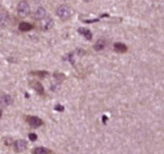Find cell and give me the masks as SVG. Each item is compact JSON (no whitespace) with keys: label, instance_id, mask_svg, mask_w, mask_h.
Here are the masks:
<instances>
[{"label":"cell","instance_id":"17","mask_svg":"<svg viewBox=\"0 0 164 154\" xmlns=\"http://www.w3.org/2000/svg\"><path fill=\"white\" fill-rule=\"evenodd\" d=\"M63 108H63V106H61L60 105H56L55 107V110H58V111H63Z\"/></svg>","mask_w":164,"mask_h":154},{"label":"cell","instance_id":"5","mask_svg":"<svg viewBox=\"0 0 164 154\" xmlns=\"http://www.w3.org/2000/svg\"><path fill=\"white\" fill-rule=\"evenodd\" d=\"M13 103V99L10 95H3L0 97V105L2 107H7Z\"/></svg>","mask_w":164,"mask_h":154},{"label":"cell","instance_id":"19","mask_svg":"<svg viewBox=\"0 0 164 154\" xmlns=\"http://www.w3.org/2000/svg\"><path fill=\"white\" fill-rule=\"evenodd\" d=\"M85 2H91V1H93V0H84Z\"/></svg>","mask_w":164,"mask_h":154},{"label":"cell","instance_id":"8","mask_svg":"<svg viewBox=\"0 0 164 154\" xmlns=\"http://www.w3.org/2000/svg\"><path fill=\"white\" fill-rule=\"evenodd\" d=\"M46 11L43 8H39L35 13V18L37 20H42L46 18Z\"/></svg>","mask_w":164,"mask_h":154},{"label":"cell","instance_id":"16","mask_svg":"<svg viewBox=\"0 0 164 154\" xmlns=\"http://www.w3.org/2000/svg\"><path fill=\"white\" fill-rule=\"evenodd\" d=\"M37 135L35 133H30L29 134V139L31 141H35L37 140Z\"/></svg>","mask_w":164,"mask_h":154},{"label":"cell","instance_id":"15","mask_svg":"<svg viewBox=\"0 0 164 154\" xmlns=\"http://www.w3.org/2000/svg\"><path fill=\"white\" fill-rule=\"evenodd\" d=\"M33 74H35V75H38V76H39V77H41V78H43V77L46 76V75H48V72H45V71H40V72H33Z\"/></svg>","mask_w":164,"mask_h":154},{"label":"cell","instance_id":"12","mask_svg":"<svg viewBox=\"0 0 164 154\" xmlns=\"http://www.w3.org/2000/svg\"><path fill=\"white\" fill-rule=\"evenodd\" d=\"M34 154H50L51 150L45 147H38L33 150Z\"/></svg>","mask_w":164,"mask_h":154},{"label":"cell","instance_id":"18","mask_svg":"<svg viewBox=\"0 0 164 154\" xmlns=\"http://www.w3.org/2000/svg\"><path fill=\"white\" fill-rule=\"evenodd\" d=\"M2 110L0 109V118L2 117Z\"/></svg>","mask_w":164,"mask_h":154},{"label":"cell","instance_id":"6","mask_svg":"<svg viewBox=\"0 0 164 154\" xmlns=\"http://www.w3.org/2000/svg\"><path fill=\"white\" fill-rule=\"evenodd\" d=\"M42 29L44 31H48L53 27L54 20L51 18H44L42 19Z\"/></svg>","mask_w":164,"mask_h":154},{"label":"cell","instance_id":"20","mask_svg":"<svg viewBox=\"0 0 164 154\" xmlns=\"http://www.w3.org/2000/svg\"><path fill=\"white\" fill-rule=\"evenodd\" d=\"M0 36H1V32H0Z\"/></svg>","mask_w":164,"mask_h":154},{"label":"cell","instance_id":"14","mask_svg":"<svg viewBox=\"0 0 164 154\" xmlns=\"http://www.w3.org/2000/svg\"><path fill=\"white\" fill-rule=\"evenodd\" d=\"M8 21V17L7 15V14H2L0 15V24L2 26L6 25V23Z\"/></svg>","mask_w":164,"mask_h":154},{"label":"cell","instance_id":"9","mask_svg":"<svg viewBox=\"0 0 164 154\" xmlns=\"http://www.w3.org/2000/svg\"><path fill=\"white\" fill-rule=\"evenodd\" d=\"M78 31H79V33H80V35H83L87 39L90 40V39L92 38V33H91V31L89 29H87V28H79Z\"/></svg>","mask_w":164,"mask_h":154},{"label":"cell","instance_id":"2","mask_svg":"<svg viewBox=\"0 0 164 154\" xmlns=\"http://www.w3.org/2000/svg\"><path fill=\"white\" fill-rule=\"evenodd\" d=\"M17 11L21 17L27 16L30 14V11H31L28 3L26 2V1H22V2L19 3L18 4V7H17Z\"/></svg>","mask_w":164,"mask_h":154},{"label":"cell","instance_id":"10","mask_svg":"<svg viewBox=\"0 0 164 154\" xmlns=\"http://www.w3.org/2000/svg\"><path fill=\"white\" fill-rule=\"evenodd\" d=\"M114 51L117 52H120V53H124L127 51V48L124 44L122 43H116L114 45Z\"/></svg>","mask_w":164,"mask_h":154},{"label":"cell","instance_id":"3","mask_svg":"<svg viewBox=\"0 0 164 154\" xmlns=\"http://www.w3.org/2000/svg\"><path fill=\"white\" fill-rule=\"evenodd\" d=\"M27 121L30 126L35 128H39L42 125V121L38 116H28L27 118Z\"/></svg>","mask_w":164,"mask_h":154},{"label":"cell","instance_id":"7","mask_svg":"<svg viewBox=\"0 0 164 154\" xmlns=\"http://www.w3.org/2000/svg\"><path fill=\"white\" fill-rule=\"evenodd\" d=\"M30 85H31V86L38 93L40 94V95L43 94V92H44V88H43V87H42V85H41L40 83L38 82V81L32 80L31 82L30 83Z\"/></svg>","mask_w":164,"mask_h":154},{"label":"cell","instance_id":"1","mask_svg":"<svg viewBox=\"0 0 164 154\" xmlns=\"http://www.w3.org/2000/svg\"><path fill=\"white\" fill-rule=\"evenodd\" d=\"M71 8L67 5H60L56 10V14L59 18H61L63 20H66L71 17L72 15Z\"/></svg>","mask_w":164,"mask_h":154},{"label":"cell","instance_id":"4","mask_svg":"<svg viewBox=\"0 0 164 154\" xmlns=\"http://www.w3.org/2000/svg\"><path fill=\"white\" fill-rule=\"evenodd\" d=\"M27 143L26 142V141L23 140H18L14 143V148H15V152H21L22 151H24L27 149Z\"/></svg>","mask_w":164,"mask_h":154},{"label":"cell","instance_id":"11","mask_svg":"<svg viewBox=\"0 0 164 154\" xmlns=\"http://www.w3.org/2000/svg\"><path fill=\"white\" fill-rule=\"evenodd\" d=\"M19 28L21 31H31V30L33 29L34 27L31 23L23 22V23H21L19 24Z\"/></svg>","mask_w":164,"mask_h":154},{"label":"cell","instance_id":"13","mask_svg":"<svg viewBox=\"0 0 164 154\" xmlns=\"http://www.w3.org/2000/svg\"><path fill=\"white\" fill-rule=\"evenodd\" d=\"M105 47H106L105 41L103 40V39H99V40H98L95 43V44H94V48L95 51H102V50L104 49Z\"/></svg>","mask_w":164,"mask_h":154}]
</instances>
